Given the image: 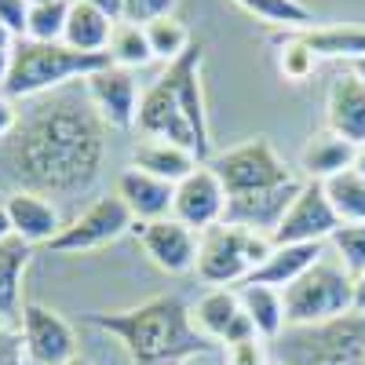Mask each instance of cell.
Returning <instances> with one entry per match:
<instances>
[{
	"label": "cell",
	"instance_id": "cell-4",
	"mask_svg": "<svg viewBox=\"0 0 365 365\" xmlns=\"http://www.w3.org/2000/svg\"><path fill=\"white\" fill-rule=\"evenodd\" d=\"M270 249H274L270 234L234 227V223H216V227L201 230L194 274L212 289L245 285L259 270V263L270 256Z\"/></svg>",
	"mask_w": 365,
	"mask_h": 365
},
{
	"label": "cell",
	"instance_id": "cell-41",
	"mask_svg": "<svg viewBox=\"0 0 365 365\" xmlns=\"http://www.w3.org/2000/svg\"><path fill=\"white\" fill-rule=\"evenodd\" d=\"M77 4H91L99 8L103 15H110L113 22H120V15H125V0H77Z\"/></svg>",
	"mask_w": 365,
	"mask_h": 365
},
{
	"label": "cell",
	"instance_id": "cell-7",
	"mask_svg": "<svg viewBox=\"0 0 365 365\" xmlns=\"http://www.w3.org/2000/svg\"><path fill=\"white\" fill-rule=\"evenodd\" d=\"M208 165H212V172L223 179L227 197L274 190V187H285V182L296 179V172L282 161V154H278V150L270 146V139H263V135L223 150V154H216Z\"/></svg>",
	"mask_w": 365,
	"mask_h": 365
},
{
	"label": "cell",
	"instance_id": "cell-36",
	"mask_svg": "<svg viewBox=\"0 0 365 365\" xmlns=\"http://www.w3.org/2000/svg\"><path fill=\"white\" fill-rule=\"evenodd\" d=\"M175 11V0H125V22H135V26H150L165 15Z\"/></svg>",
	"mask_w": 365,
	"mask_h": 365
},
{
	"label": "cell",
	"instance_id": "cell-26",
	"mask_svg": "<svg viewBox=\"0 0 365 365\" xmlns=\"http://www.w3.org/2000/svg\"><path fill=\"white\" fill-rule=\"evenodd\" d=\"M113 19L103 15L99 8L91 4H77L70 0V19H66V34L63 41L77 51H91V55H103L110 48V34H113Z\"/></svg>",
	"mask_w": 365,
	"mask_h": 365
},
{
	"label": "cell",
	"instance_id": "cell-14",
	"mask_svg": "<svg viewBox=\"0 0 365 365\" xmlns=\"http://www.w3.org/2000/svg\"><path fill=\"white\" fill-rule=\"evenodd\" d=\"M132 234L139 237V245L150 256V263L161 267L165 274H190L197 267L201 234L182 227L179 220L165 216V220H154V223H135Z\"/></svg>",
	"mask_w": 365,
	"mask_h": 365
},
{
	"label": "cell",
	"instance_id": "cell-38",
	"mask_svg": "<svg viewBox=\"0 0 365 365\" xmlns=\"http://www.w3.org/2000/svg\"><path fill=\"white\" fill-rule=\"evenodd\" d=\"M0 26H8L22 41L29 26V0H0Z\"/></svg>",
	"mask_w": 365,
	"mask_h": 365
},
{
	"label": "cell",
	"instance_id": "cell-10",
	"mask_svg": "<svg viewBox=\"0 0 365 365\" xmlns=\"http://www.w3.org/2000/svg\"><path fill=\"white\" fill-rule=\"evenodd\" d=\"M19 332H22L29 365H66L70 358H77L73 325L58 311L44 307V303H26L19 318Z\"/></svg>",
	"mask_w": 365,
	"mask_h": 365
},
{
	"label": "cell",
	"instance_id": "cell-19",
	"mask_svg": "<svg viewBox=\"0 0 365 365\" xmlns=\"http://www.w3.org/2000/svg\"><path fill=\"white\" fill-rule=\"evenodd\" d=\"M125 208L132 212L135 223H154V220H165L172 216V197H175V187L158 175H150L143 168H125L117 175V190H113Z\"/></svg>",
	"mask_w": 365,
	"mask_h": 365
},
{
	"label": "cell",
	"instance_id": "cell-20",
	"mask_svg": "<svg viewBox=\"0 0 365 365\" xmlns=\"http://www.w3.org/2000/svg\"><path fill=\"white\" fill-rule=\"evenodd\" d=\"M325 128L344 135L347 143H365V84L354 73H340L329 84L325 99Z\"/></svg>",
	"mask_w": 365,
	"mask_h": 365
},
{
	"label": "cell",
	"instance_id": "cell-15",
	"mask_svg": "<svg viewBox=\"0 0 365 365\" xmlns=\"http://www.w3.org/2000/svg\"><path fill=\"white\" fill-rule=\"evenodd\" d=\"M201 63H205V44L194 41L187 48V55H179L172 66H165V81L172 84L175 99L182 106V113H187L190 128L201 143V154L205 161H212V143H208V110H205V88H201Z\"/></svg>",
	"mask_w": 365,
	"mask_h": 365
},
{
	"label": "cell",
	"instance_id": "cell-33",
	"mask_svg": "<svg viewBox=\"0 0 365 365\" xmlns=\"http://www.w3.org/2000/svg\"><path fill=\"white\" fill-rule=\"evenodd\" d=\"M66 19H70V0H48V4H29V26H26V41H41L55 44L66 34Z\"/></svg>",
	"mask_w": 365,
	"mask_h": 365
},
{
	"label": "cell",
	"instance_id": "cell-44",
	"mask_svg": "<svg viewBox=\"0 0 365 365\" xmlns=\"http://www.w3.org/2000/svg\"><path fill=\"white\" fill-rule=\"evenodd\" d=\"M354 172H358V175H365V143L358 146V154H354Z\"/></svg>",
	"mask_w": 365,
	"mask_h": 365
},
{
	"label": "cell",
	"instance_id": "cell-35",
	"mask_svg": "<svg viewBox=\"0 0 365 365\" xmlns=\"http://www.w3.org/2000/svg\"><path fill=\"white\" fill-rule=\"evenodd\" d=\"M223 365H274L270 361V344L263 336H241L223 344Z\"/></svg>",
	"mask_w": 365,
	"mask_h": 365
},
{
	"label": "cell",
	"instance_id": "cell-47",
	"mask_svg": "<svg viewBox=\"0 0 365 365\" xmlns=\"http://www.w3.org/2000/svg\"><path fill=\"white\" fill-rule=\"evenodd\" d=\"M29 4H48V0H29Z\"/></svg>",
	"mask_w": 365,
	"mask_h": 365
},
{
	"label": "cell",
	"instance_id": "cell-28",
	"mask_svg": "<svg viewBox=\"0 0 365 365\" xmlns=\"http://www.w3.org/2000/svg\"><path fill=\"white\" fill-rule=\"evenodd\" d=\"M307 44L314 48L318 58H365V26H314V29H303Z\"/></svg>",
	"mask_w": 365,
	"mask_h": 365
},
{
	"label": "cell",
	"instance_id": "cell-3",
	"mask_svg": "<svg viewBox=\"0 0 365 365\" xmlns=\"http://www.w3.org/2000/svg\"><path fill=\"white\" fill-rule=\"evenodd\" d=\"M103 66H110V55H91V51H77L66 41L55 44H41V41H19L15 55H11V70L4 81V96L11 99H41L51 96L58 88H70L73 81H84L91 73H99Z\"/></svg>",
	"mask_w": 365,
	"mask_h": 365
},
{
	"label": "cell",
	"instance_id": "cell-24",
	"mask_svg": "<svg viewBox=\"0 0 365 365\" xmlns=\"http://www.w3.org/2000/svg\"><path fill=\"white\" fill-rule=\"evenodd\" d=\"M132 165L175 187L179 179H187L205 161H197V154H190V150L179 146V143H168V139H139V146L132 150Z\"/></svg>",
	"mask_w": 365,
	"mask_h": 365
},
{
	"label": "cell",
	"instance_id": "cell-17",
	"mask_svg": "<svg viewBox=\"0 0 365 365\" xmlns=\"http://www.w3.org/2000/svg\"><path fill=\"white\" fill-rule=\"evenodd\" d=\"M303 182L292 179L285 187H274V190H259V194H241V197H227V216L223 223L234 227H249L259 234H274L282 223V216L289 212V205L296 201Z\"/></svg>",
	"mask_w": 365,
	"mask_h": 365
},
{
	"label": "cell",
	"instance_id": "cell-30",
	"mask_svg": "<svg viewBox=\"0 0 365 365\" xmlns=\"http://www.w3.org/2000/svg\"><path fill=\"white\" fill-rule=\"evenodd\" d=\"M329 205L336 208L340 223H365V175H358L354 168L332 175L329 182H322Z\"/></svg>",
	"mask_w": 365,
	"mask_h": 365
},
{
	"label": "cell",
	"instance_id": "cell-45",
	"mask_svg": "<svg viewBox=\"0 0 365 365\" xmlns=\"http://www.w3.org/2000/svg\"><path fill=\"white\" fill-rule=\"evenodd\" d=\"M351 73H354V77L365 84V58H354V63H351Z\"/></svg>",
	"mask_w": 365,
	"mask_h": 365
},
{
	"label": "cell",
	"instance_id": "cell-8",
	"mask_svg": "<svg viewBox=\"0 0 365 365\" xmlns=\"http://www.w3.org/2000/svg\"><path fill=\"white\" fill-rule=\"evenodd\" d=\"M132 227H135V220H132V212L125 208V201H120L117 194H106V197L91 201L81 216H73L48 249L58 252V256L91 252V249H103V245H110V241L125 237Z\"/></svg>",
	"mask_w": 365,
	"mask_h": 365
},
{
	"label": "cell",
	"instance_id": "cell-25",
	"mask_svg": "<svg viewBox=\"0 0 365 365\" xmlns=\"http://www.w3.org/2000/svg\"><path fill=\"white\" fill-rule=\"evenodd\" d=\"M329 245H274L270 256L259 263V270L252 274L249 282H259V285H270V289H289L299 274H307L322 256H325Z\"/></svg>",
	"mask_w": 365,
	"mask_h": 365
},
{
	"label": "cell",
	"instance_id": "cell-29",
	"mask_svg": "<svg viewBox=\"0 0 365 365\" xmlns=\"http://www.w3.org/2000/svg\"><path fill=\"white\" fill-rule=\"evenodd\" d=\"M110 63L120 66V70H143L154 63V51H150V41H146V26H135V22H125L120 19L113 26V34H110Z\"/></svg>",
	"mask_w": 365,
	"mask_h": 365
},
{
	"label": "cell",
	"instance_id": "cell-21",
	"mask_svg": "<svg viewBox=\"0 0 365 365\" xmlns=\"http://www.w3.org/2000/svg\"><path fill=\"white\" fill-rule=\"evenodd\" d=\"M354 154L358 146L347 143L336 132H314L299 150V168L307 175V182H329L332 175H340L347 168H354Z\"/></svg>",
	"mask_w": 365,
	"mask_h": 365
},
{
	"label": "cell",
	"instance_id": "cell-34",
	"mask_svg": "<svg viewBox=\"0 0 365 365\" xmlns=\"http://www.w3.org/2000/svg\"><path fill=\"white\" fill-rule=\"evenodd\" d=\"M325 245L347 267L351 278H358V274L365 270V223H340Z\"/></svg>",
	"mask_w": 365,
	"mask_h": 365
},
{
	"label": "cell",
	"instance_id": "cell-9",
	"mask_svg": "<svg viewBox=\"0 0 365 365\" xmlns=\"http://www.w3.org/2000/svg\"><path fill=\"white\" fill-rule=\"evenodd\" d=\"M336 227H340V216L329 205L325 187L303 179L296 201L289 205V212L282 216L278 230L270 234V241L274 245H325Z\"/></svg>",
	"mask_w": 365,
	"mask_h": 365
},
{
	"label": "cell",
	"instance_id": "cell-5",
	"mask_svg": "<svg viewBox=\"0 0 365 365\" xmlns=\"http://www.w3.org/2000/svg\"><path fill=\"white\" fill-rule=\"evenodd\" d=\"M278 344L282 365H365V314L351 311L332 322L285 329Z\"/></svg>",
	"mask_w": 365,
	"mask_h": 365
},
{
	"label": "cell",
	"instance_id": "cell-11",
	"mask_svg": "<svg viewBox=\"0 0 365 365\" xmlns=\"http://www.w3.org/2000/svg\"><path fill=\"white\" fill-rule=\"evenodd\" d=\"M135 132H139L143 139H168V143H179V146H187L190 154H197V161H205L201 143H197L190 120H187V113H182L175 91H172V84H168L165 77H158L154 84L143 91L139 113H135Z\"/></svg>",
	"mask_w": 365,
	"mask_h": 365
},
{
	"label": "cell",
	"instance_id": "cell-39",
	"mask_svg": "<svg viewBox=\"0 0 365 365\" xmlns=\"http://www.w3.org/2000/svg\"><path fill=\"white\" fill-rule=\"evenodd\" d=\"M15 44H19V37L11 34L8 26H0V88H4V81H8V70H11V55H15Z\"/></svg>",
	"mask_w": 365,
	"mask_h": 365
},
{
	"label": "cell",
	"instance_id": "cell-18",
	"mask_svg": "<svg viewBox=\"0 0 365 365\" xmlns=\"http://www.w3.org/2000/svg\"><path fill=\"white\" fill-rule=\"evenodd\" d=\"M4 208H8L15 237H22L26 245H51L66 227L58 208L44 194H34V190H11L4 197Z\"/></svg>",
	"mask_w": 365,
	"mask_h": 365
},
{
	"label": "cell",
	"instance_id": "cell-46",
	"mask_svg": "<svg viewBox=\"0 0 365 365\" xmlns=\"http://www.w3.org/2000/svg\"><path fill=\"white\" fill-rule=\"evenodd\" d=\"M66 365H91V361H88V358H81V354H77V358H70V361H66Z\"/></svg>",
	"mask_w": 365,
	"mask_h": 365
},
{
	"label": "cell",
	"instance_id": "cell-2",
	"mask_svg": "<svg viewBox=\"0 0 365 365\" xmlns=\"http://www.w3.org/2000/svg\"><path fill=\"white\" fill-rule=\"evenodd\" d=\"M84 322L113 336L132 365H187L190 358L216 351V344L194 329L190 307L179 296H154L125 311L88 314Z\"/></svg>",
	"mask_w": 365,
	"mask_h": 365
},
{
	"label": "cell",
	"instance_id": "cell-13",
	"mask_svg": "<svg viewBox=\"0 0 365 365\" xmlns=\"http://www.w3.org/2000/svg\"><path fill=\"white\" fill-rule=\"evenodd\" d=\"M84 91L96 113L106 120V128H117V132H128L135 128V113H139V81L132 70H120V66H103L99 73L84 77Z\"/></svg>",
	"mask_w": 365,
	"mask_h": 365
},
{
	"label": "cell",
	"instance_id": "cell-31",
	"mask_svg": "<svg viewBox=\"0 0 365 365\" xmlns=\"http://www.w3.org/2000/svg\"><path fill=\"white\" fill-rule=\"evenodd\" d=\"M274 48H278V73L292 84L311 81L322 58L314 55V48L307 44L303 34H285V37H274Z\"/></svg>",
	"mask_w": 365,
	"mask_h": 365
},
{
	"label": "cell",
	"instance_id": "cell-43",
	"mask_svg": "<svg viewBox=\"0 0 365 365\" xmlns=\"http://www.w3.org/2000/svg\"><path fill=\"white\" fill-rule=\"evenodd\" d=\"M15 230H11V220H8V208H4V201H0V241H8Z\"/></svg>",
	"mask_w": 365,
	"mask_h": 365
},
{
	"label": "cell",
	"instance_id": "cell-42",
	"mask_svg": "<svg viewBox=\"0 0 365 365\" xmlns=\"http://www.w3.org/2000/svg\"><path fill=\"white\" fill-rule=\"evenodd\" d=\"M354 311L365 314V270L354 278Z\"/></svg>",
	"mask_w": 365,
	"mask_h": 365
},
{
	"label": "cell",
	"instance_id": "cell-48",
	"mask_svg": "<svg viewBox=\"0 0 365 365\" xmlns=\"http://www.w3.org/2000/svg\"><path fill=\"white\" fill-rule=\"evenodd\" d=\"M274 365H282V361H274Z\"/></svg>",
	"mask_w": 365,
	"mask_h": 365
},
{
	"label": "cell",
	"instance_id": "cell-37",
	"mask_svg": "<svg viewBox=\"0 0 365 365\" xmlns=\"http://www.w3.org/2000/svg\"><path fill=\"white\" fill-rule=\"evenodd\" d=\"M26 347H22V332L11 322H0V365H22Z\"/></svg>",
	"mask_w": 365,
	"mask_h": 365
},
{
	"label": "cell",
	"instance_id": "cell-27",
	"mask_svg": "<svg viewBox=\"0 0 365 365\" xmlns=\"http://www.w3.org/2000/svg\"><path fill=\"white\" fill-rule=\"evenodd\" d=\"M237 4L245 15L259 19L263 26H274L282 29V34H303V29H314L318 19L307 4H299V0H230Z\"/></svg>",
	"mask_w": 365,
	"mask_h": 365
},
{
	"label": "cell",
	"instance_id": "cell-32",
	"mask_svg": "<svg viewBox=\"0 0 365 365\" xmlns=\"http://www.w3.org/2000/svg\"><path fill=\"white\" fill-rule=\"evenodd\" d=\"M146 41H150V51H154V58H161L165 66H172L175 58L187 55V48L194 44L190 29L182 26L179 19H172V15L150 22V26H146Z\"/></svg>",
	"mask_w": 365,
	"mask_h": 365
},
{
	"label": "cell",
	"instance_id": "cell-40",
	"mask_svg": "<svg viewBox=\"0 0 365 365\" xmlns=\"http://www.w3.org/2000/svg\"><path fill=\"white\" fill-rule=\"evenodd\" d=\"M19 110H15V99L11 96H4V91H0V143H4L11 132H15V125H19Z\"/></svg>",
	"mask_w": 365,
	"mask_h": 365
},
{
	"label": "cell",
	"instance_id": "cell-1",
	"mask_svg": "<svg viewBox=\"0 0 365 365\" xmlns=\"http://www.w3.org/2000/svg\"><path fill=\"white\" fill-rule=\"evenodd\" d=\"M106 120L91 106L84 81L81 88H58L34 99L15 132L0 143V168L15 190L44 197H70L99 179L106 161Z\"/></svg>",
	"mask_w": 365,
	"mask_h": 365
},
{
	"label": "cell",
	"instance_id": "cell-6",
	"mask_svg": "<svg viewBox=\"0 0 365 365\" xmlns=\"http://www.w3.org/2000/svg\"><path fill=\"white\" fill-rule=\"evenodd\" d=\"M351 311H354V278L332 252H325L307 274H299L285 289L289 329L332 322V318L351 314Z\"/></svg>",
	"mask_w": 365,
	"mask_h": 365
},
{
	"label": "cell",
	"instance_id": "cell-12",
	"mask_svg": "<svg viewBox=\"0 0 365 365\" xmlns=\"http://www.w3.org/2000/svg\"><path fill=\"white\" fill-rule=\"evenodd\" d=\"M227 216V187L223 179L212 172V165H197L187 179L175 182V197H172V220H179L190 230H208L223 223Z\"/></svg>",
	"mask_w": 365,
	"mask_h": 365
},
{
	"label": "cell",
	"instance_id": "cell-16",
	"mask_svg": "<svg viewBox=\"0 0 365 365\" xmlns=\"http://www.w3.org/2000/svg\"><path fill=\"white\" fill-rule=\"evenodd\" d=\"M190 322L212 344H230V340H241V336H252L256 332L252 322L245 318V311H241L237 289H208L190 307Z\"/></svg>",
	"mask_w": 365,
	"mask_h": 365
},
{
	"label": "cell",
	"instance_id": "cell-22",
	"mask_svg": "<svg viewBox=\"0 0 365 365\" xmlns=\"http://www.w3.org/2000/svg\"><path fill=\"white\" fill-rule=\"evenodd\" d=\"M237 299H241V311L252 322V329L267 344H274L289 329V318H285V292L282 289H270V285H259V282H245L237 285Z\"/></svg>",
	"mask_w": 365,
	"mask_h": 365
},
{
	"label": "cell",
	"instance_id": "cell-23",
	"mask_svg": "<svg viewBox=\"0 0 365 365\" xmlns=\"http://www.w3.org/2000/svg\"><path fill=\"white\" fill-rule=\"evenodd\" d=\"M29 256H34V245H26L22 237L11 234L8 241H0V322L19 325L22 318V278Z\"/></svg>",
	"mask_w": 365,
	"mask_h": 365
}]
</instances>
